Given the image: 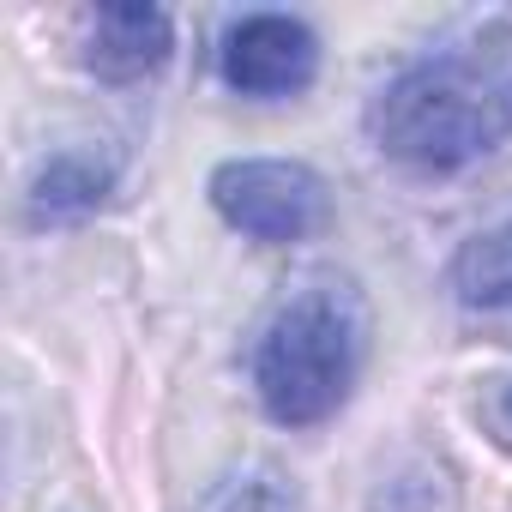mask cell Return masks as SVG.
<instances>
[{"instance_id": "6da1fadb", "label": "cell", "mask_w": 512, "mask_h": 512, "mask_svg": "<svg viewBox=\"0 0 512 512\" xmlns=\"http://www.w3.org/2000/svg\"><path fill=\"white\" fill-rule=\"evenodd\" d=\"M368 139L428 175L500 151L512 139V19H488L386 79L368 103Z\"/></svg>"}, {"instance_id": "7a4b0ae2", "label": "cell", "mask_w": 512, "mask_h": 512, "mask_svg": "<svg viewBox=\"0 0 512 512\" xmlns=\"http://www.w3.org/2000/svg\"><path fill=\"white\" fill-rule=\"evenodd\" d=\"M368 344V314L350 284H308L290 296L260 350H253V392L278 428H314L338 416L356 392Z\"/></svg>"}, {"instance_id": "3957f363", "label": "cell", "mask_w": 512, "mask_h": 512, "mask_svg": "<svg viewBox=\"0 0 512 512\" xmlns=\"http://www.w3.org/2000/svg\"><path fill=\"white\" fill-rule=\"evenodd\" d=\"M205 193L229 229H241L247 241H266V247L308 241L326 223V181L308 163H284V157L217 163Z\"/></svg>"}, {"instance_id": "277c9868", "label": "cell", "mask_w": 512, "mask_h": 512, "mask_svg": "<svg viewBox=\"0 0 512 512\" xmlns=\"http://www.w3.org/2000/svg\"><path fill=\"white\" fill-rule=\"evenodd\" d=\"M223 85L241 97H296L320 73V37L290 13H247L217 49Z\"/></svg>"}, {"instance_id": "5b68a950", "label": "cell", "mask_w": 512, "mask_h": 512, "mask_svg": "<svg viewBox=\"0 0 512 512\" xmlns=\"http://www.w3.org/2000/svg\"><path fill=\"white\" fill-rule=\"evenodd\" d=\"M169 55H175V25L163 7L121 0V7H97L85 19V67L109 85L151 79Z\"/></svg>"}, {"instance_id": "8992f818", "label": "cell", "mask_w": 512, "mask_h": 512, "mask_svg": "<svg viewBox=\"0 0 512 512\" xmlns=\"http://www.w3.org/2000/svg\"><path fill=\"white\" fill-rule=\"evenodd\" d=\"M115 193V163L97 151H55L31 175V223H79Z\"/></svg>"}, {"instance_id": "52a82bcc", "label": "cell", "mask_w": 512, "mask_h": 512, "mask_svg": "<svg viewBox=\"0 0 512 512\" xmlns=\"http://www.w3.org/2000/svg\"><path fill=\"white\" fill-rule=\"evenodd\" d=\"M452 296L464 308H476V314H512V217L458 247Z\"/></svg>"}, {"instance_id": "ba28073f", "label": "cell", "mask_w": 512, "mask_h": 512, "mask_svg": "<svg viewBox=\"0 0 512 512\" xmlns=\"http://www.w3.org/2000/svg\"><path fill=\"white\" fill-rule=\"evenodd\" d=\"M193 512H296V488L272 464H235L199 494Z\"/></svg>"}, {"instance_id": "9c48e42d", "label": "cell", "mask_w": 512, "mask_h": 512, "mask_svg": "<svg viewBox=\"0 0 512 512\" xmlns=\"http://www.w3.org/2000/svg\"><path fill=\"white\" fill-rule=\"evenodd\" d=\"M500 416L512 422V380H506V392H500Z\"/></svg>"}]
</instances>
